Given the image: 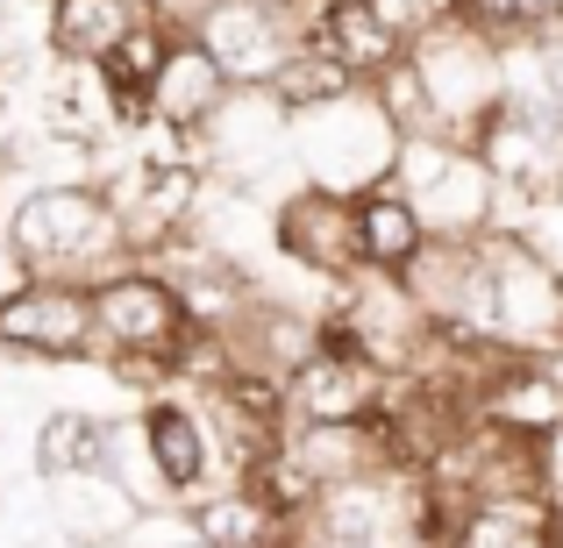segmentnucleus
<instances>
[{"label":"nucleus","mask_w":563,"mask_h":548,"mask_svg":"<svg viewBox=\"0 0 563 548\" xmlns=\"http://www.w3.org/2000/svg\"><path fill=\"white\" fill-rule=\"evenodd\" d=\"M357 86H364V79H357L350 65H335V57L321 51V43H292L286 65H278L272 79H264V93H272L278 108H286L292 122H300V114H321V108H335V100H350Z\"/></svg>","instance_id":"22"},{"label":"nucleus","mask_w":563,"mask_h":548,"mask_svg":"<svg viewBox=\"0 0 563 548\" xmlns=\"http://www.w3.org/2000/svg\"><path fill=\"white\" fill-rule=\"evenodd\" d=\"M542 463H550V499L563 506V435H550V441H542Z\"/></svg>","instance_id":"26"},{"label":"nucleus","mask_w":563,"mask_h":548,"mask_svg":"<svg viewBox=\"0 0 563 548\" xmlns=\"http://www.w3.org/2000/svg\"><path fill=\"white\" fill-rule=\"evenodd\" d=\"M350 206H357V271L407 278V264L428 249V221H421V206L399 192V179H378V186L350 192Z\"/></svg>","instance_id":"14"},{"label":"nucleus","mask_w":563,"mask_h":548,"mask_svg":"<svg viewBox=\"0 0 563 548\" xmlns=\"http://www.w3.org/2000/svg\"><path fill=\"white\" fill-rule=\"evenodd\" d=\"M0 357L86 364L100 357V321L86 278H14L0 292Z\"/></svg>","instance_id":"4"},{"label":"nucleus","mask_w":563,"mask_h":548,"mask_svg":"<svg viewBox=\"0 0 563 548\" xmlns=\"http://www.w3.org/2000/svg\"><path fill=\"white\" fill-rule=\"evenodd\" d=\"M307 43H321V51H329L335 65H350L364 86H372L385 65L407 57V36L393 29V14H385L378 0H329L321 22L307 29Z\"/></svg>","instance_id":"16"},{"label":"nucleus","mask_w":563,"mask_h":548,"mask_svg":"<svg viewBox=\"0 0 563 548\" xmlns=\"http://www.w3.org/2000/svg\"><path fill=\"white\" fill-rule=\"evenodd\" d=\"M478 421L507 427V435H528V441H550L563 435V378L550 370L542 349H521L478 384Z\"/></svg>","instance_id":"11"},{"label":"nucleus","mask_w":563,"mask_h":548,"mask_svg":"<svg viewBox=\"0 0 563 548\" xmlns=\"http://www.w3.org/2000/svg\"><path fill=\"white\" fill-rule=\"evenodd\" d=\"M450 548H563V506L550 492L478 499V506H464Z\"/></svg>","instance_id":"18"},{"label":"nucleus","mask_w":563,"mask_h":548,"mask_svg":"<svg viewBox=\"0 0 563 548\" xmlns=\"http://www.w3.org/2000/svg\"><path fill=\"white\" fill-rule=\"evenodd\" d=\"M399 192L421 206L428 235H485L493 228V206H499V179L485 171V157L471 143L450 136H413L399 143V165H393Z\"/></svg>","instance_id":"3"},{"label":"nucleus","mask_w":563,"mask_h":548,"mask_svg":"<svg viewBox=\"0 0 563 548\" xmlns=\"http://www.w3.org/2000/svg\"><path fill=\"white\" fill-rule=\"evenodd\" d=\"M0 249L22 278H108L129 257L122 214L100 179H36L0 214Z\"/></svg>","instance_id":"1"},{"label":"nucleus","mask_w":563,"mask_h":548,"mask_svg":"<svg viewBox=\"0 0 563 548\" xmlns=\"http://www.w3.org/2000/svg\"><path fill=\"white\" fill-rule=\"evenodd\" d=\"M186 521H192V535H200V548H286L292 541V527L278 521L250 484L207 492L200 506H186Z\"/></svg>","instance_id":"20"},{"label":"nucleus","mask_w":563,"mask_h":548,"mask_svg":"<svg viewBox=\"0 0 563 548\" xmlns=\"http://www.w3.org/2000/svg\"><path fill=\"white\" fill-rule=\"evenodd\" d=\"M136 14V0H43V51L57 65H108Z\"/></svg>","instance_id":"17"},{"label":"nucleus","mask_w":563,"mask_h":548,"mask_svg":"<svg viewBox=\"0 0 563 548\" xmlns=\"http://www.w3.org/2000/svg\"><path fill=\"white\" fill-rule=\"evenodd\" d=\"M372 100H378V114L399 128V143H413V136H450L442 128V114H435V93H428V79H421V65L413 57H399V65H385L378 79H372Z\"/></svg>","instance_id":"24"},{"label":"nucleus","mask_w":563,"mask_h":548,"mask_svg":"<svg viewBox=\"0 0 563 548\" xmlns=\"http://www.w3.org/2000/svg\"><path fill=\"white\" fill-rule=\"evenodd\" d=\"M235 484H250V492H257V499H264V506H272L286 527H292V521H307V513L321 506V492H329V484H321L314 470L300 463L292 435H286V441H272V449H264V456H257V463H250Z\"/></svg>","instance_id":"23"},{"label":"nucleus","mask_w":563,"mask_h":548,"mask_svg":"<svg viewBox=\"0 0 563 548\" xmlns=\"http://www.w3.org/2000/svg\"><path fill=\"white\" fill-rule=\"evenodd\" d=\"M272 249L286 264H300L307 278H357V206L350 192L314 186V179H292L272 200Z\"/></svg>","instance_id":"7"},{"label":"nucleus","mask_w":563,"mask_h":548,"mask_svg":"<svg viewBox=\"0 0 563 548\" xmlns=\"http://www.w3.org/2000/svg\"><path fill=\"white\" fill-rule=\"evenodd\" d=\"M485 249H493V271H499V335L514 349H556L563 343V271L528 235H507V228H485Z\"/></svg>","instance_id":"9"},{"label":"nucleus","mask_w":563,"mask_h":548,"mask_svg":"<svg viewBox=\"0 0 563 548\" xmlns=\"http://www.w3.org/2000/svg\"><path fill=\"white\" fill-rule=\"evenodd\" d=\"M157 548H200V535H192V521H186V535H179V541H157Z\"/></svg>","instance_id":"27"},{"label":"nucleus","mask_w":563,"mask_h":548,"mask_svg":"<svg viewBox=\"0 0 563 548\" xmlns=\"http://www.w3.org/2000/svg\"><path fill=\"white\" fill-rule=\"evenodd\" d=\"M143 421V449H151V470L157 484H165V506H200L207 492H221L229 484V470H221V449H214V427H207L200 399L192 392H157L136 406Z\"/></svg>","instance_id":"6"},{"label":"nucleus","mask_w":563,"mask_h":548,"mask_svg":"<svg viewBox=\"0 0 563 548\" xmlns=\"http://www.w3.org/2000/svg\"><path fill=\"white\" fill-rule=\"evenodd\" d=\"M229 93L235 86H229V71L214 65V51H207L192 29H179L172 51H165V65H157V79H151V122L179 128V136H200Z\"/></svg>","instance_id":"10"},{"label":"nucleus","mask_w":563,"mask_h":548,"mask_svg":"<svg viewBox=\"0 0 563 548\" xmlns=\"http://www.w3.org/2000/svg\"><path fill=\"white\" fill-rule=\"evenodd\" d=\"M93 321L108 357H172L192 328L179 286L151 264H114L108 278H93Z\"/></svg>","instance_id":"5"},{"label":"nucleus","mask_w":563,"mask_h":548,"mask_svg":"<svg viewBox=\"0 0 563 548\" xmlns=\"http://www.w3.org/2000/svg\"><path fill=\"white\" fill-rule=\"evenodd\" d=\"M51 513H57V527H65L71 541H86V548H114V541H129L143 527V499L129 492L122 478H108V470H93V478H57L51 484Z\"/></svg>","instance_id":"15"},{"label":"nucleus","mask_w":563,"mask_h":548,"mask_svg":"<svg viewBox=\"0 0 563 548\" xmlns=\"http://www.w3.org/2000/svg\"><path fill=\"white\" fill-rule=\"evenodd\" d=\"M192 36L214 51V65L229 71V86H264L292 51V36L257 8V0H214V8L192 22Z\"/></svg>","instance_id":"12"},{"label":"nucleus","mask_w":563,"mask_h":548,"mask_svg":"<svg viewBox=\"0 0 563 548\" xmlns=\"http://www.w3.org/2000/svg\"><path fill=\"white\" fill-rule=\"evenodd\" d=\"M292 150H300V179L335 186V192H364V186L393 179L399 128L378 114L372 86H357V93L335 100V108L300 114V122H292Z\"/></svg>","instance_id":"2"},{"label":"nucleus","mask_w":563,"mask_h":548,"mask_svg":"<svg viewBox=\"0 0 563 548\" xmlns=\"http://www.w3.org/2000/svg\"><path fill=\"white\" fill-rule=\"evenodd\" d=\"M407 57L421 65L428 93H435V114L442 128H450V143L471 136V122H478L485 108L499 100V86H507V65H499V43H485L478 29H435V36H413Z\"/></svg>","instance_id":"8"},{"label":"nucleus","mask_w":563,"mask_h":548,"mask_svg":"<svg viewBox=\"0 0 563 548\" xmlns=\"http://www.w3.org/2000/svg\"><path fill=\"white\" fill-rule=\"evenodd\" d=\"M108 441H114V413H93V406H51L36 421V478L57 484V478H93L108 470Z\"/></svg>","instance_id":"19"},{"label":"nucleus","mask_w":563,"mask_h":548,"mask_svg":"<svg viewBox=\"0 0 563 548\" xmlns=\"http://www.w3.org/2000/svg\"><path fill=\"white\" fill-rule=\"evenodd\" d=\"M286 435L321 484H350V478H372V470H393L385 463L378 421H314V427H286Z\"/></svg>","instance_id":"21"},{"label":"nucleus","mask_w":563,"mask_h":548,"mask_svg":"<svg viewBox=\"0 0 563 548\" xmlns=\"http://www.w3.org/2000/svg\"><path fill=\"white\" fill-rule=\"evenodd\" d=\"M378 392H385V370L314 349V357L286 378V421L292 427H314V421H372V413H378Z\"/></svg>","instance_id":"13"},{"label":"nucleus","mask_w":563,"mask_h":548,"mask_svg":"<svg viewBox=\"0 0 563 548\" xmlns=\"http://www.w3.org/2000/svg\"><path fill=\"white\" fill-rule=\"evenodd\" d=\"M207 8H214V0H151V14H157V22H172V29H192Z\"/></svg>","instance_id":"25"}]
</instances>
